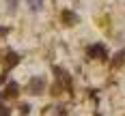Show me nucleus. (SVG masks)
<instances>
[{
	"instance_id": "1",
	"label": "nucleus",
	"mask_w": 125,
	"mask_h": 116,
	"mask_svg": "<svg viewBox=\"0 0 125 116\" xmlns=\"http://www.w3.org/2000/svg\"><path fill=\"white\" fill-rule=\"evenodd\" d=\"M88 58H95V60H106L108 58V52H106V47L101 45V43H95V45H91L86 50Z\"/></svg>"
},
{
	"instance_id": "2",
	"label": "nucleus",
	"mask_w": 125,
	"mask_h": 116,
	"mask_svg": "<svg viewBox=\"0 0 125 116\" xmlns=\"http://www.w3.org/2000/svg\"><path fill=\"white\" fill-rule=\"evenodd\" d=\"M43 90H45V80L43 77H32L28 82V92L30 95H41Z\"/></svg>"
},
{
	"instance_id": "3",
	"label": "nucleus",
	"mask_w": 125,
	"mask_h": 116,
	"mask_svg": "<svg viewBox=\"0 0 125 116\" xmlns=\"http://www.w3.org/2000/svg\"><path fill=\"white\" fill-rule=\"evenodd\" d=\"M54 73H56V77H58V82H62V84H65V88H71V77H69V73H67L65 69L54 67Z\"/></svg>"
},
{
	"instance_id": "4",
	"label": "nucleus",
	"mask_w": 125,
	"mask_h": 116,
	"mask_svg": "<svg viewBox=\"0 0 125 116\" xmlns=\"http://www.w3.org/2000/svg\"><path fill=\"white\" fill-rule=\"evenodd\" d=\"M17 62H20V56H17L15 52H9V54L4 56V69H11V67H15Z\"/></svg>"
},
{
	"instance_id": "5",
	"label": "nucleus",
	"mask_w": 125,
	"mask_h": 116,
	"mask_svg": "<svg viewBox=\"0 0 125 116\" xmlns=\"http://www.w3.org/2000/svg\"><path fill=\"white\" fill-rule=\"evenodd\" d=\"M62 22H65V24L67 26H73V24H78V15H75V13H71V11H62Z\"/></svg>"
},
{
	"instance_id": "6",
	"label": "nucleus",
	"mask_w": 125,
	"mask_h": 116,
	"mask_svg": "<svg viewBox=\"0 0 125 116\" xmlns=\"http://www.w3.org/2000/svg\"><path fill=\"white\" fill-rule=\"evenodd\" d=\"M17 90H20V86L15 82H9V86L4 90V97H17Z\"/></svg>"
},
{
	"instance_id": "7",
	"label": "nucleus",
	"mask_w": 125,
	"mask_h": 116,
	"mask_svg": "<svg viewBox=\"0 0 125 116\" xmlns=\"http://www.w3.org/2000/svg\"><path fill=\"white\" fill-rule=\"evenodd\" d=\"M112 64H114V67H123V64H125V50H121L119 54H114Z\"/></svg>"
},
{
	"instance_id": "8",
	"label": "nucleus",
	"mask_w": 125,
	"mask_h": 116,
	"mask_svg": "<svg viewBox=\"0 0 125 116\" xmlns=\"http://www.w3.org/2000/svg\"><path fill=\"white\" fill-rule=\"evenodd\" d=\"M28 7H30L32 11H39V9H41V0H28Z\"/></svg>"
},
{
	"instance_id": "9",
	"label": "nucleus",
	"mask_w": 125,
	"mask_h": 116,
	"mask_svg": "<svg viewBox=\"0 0 125 116\" xmlns=\"http://www.w3.org/2000/svg\"><path fill=\"white\" fill-rule=\"evenodd\" d=\"M0 116H11V112H9L7 105H0Z\"/></svg>"
},
{
	"instance_id": "10",
	"label": "nucleus",
	"mask_w": 125,
	"mask_h": 116,
	"mask_svg": "<svg viewBox=\"0 0 125 116\" xmlns=\"http://www.w3.org/2000/svg\"><path fill=\"white\" fill-rule=\"evenodd\" d=\"M20 112H22V114H28V112H30V105H28V103H24V105H22V107H20Z\"/></svg>"
},
{
	"instance_id": "11",
	"label": "nucleus",
	"mask_w": 125,
	"mask_h": 116,
	"mask_svg": "<svg viewBox=\"0 0 125 116\" xmlns=\"http://www.w3.org/2000/svg\"><path fill=\"white\" fill-rule=\"evenodd\" d=\"M9 2V11H15V7H17V0H7Z\"/></svg>"
},
{
	"instance_id": "12",
	"label": "nucleus",
	"mask_w": 125,
	"mask_h": 116,
	"mask_svg": "<svg viewBox=\"0 0 125 116\" xmlns=\"http://www.w3.org/2000/svg\"><path fill=\"white\" fill-rule=\"evenodd\" d=\"M7 32H9V30H7V28H4V26H0V37H4V35H7Z\"/></svg>"
}]
</instances>
